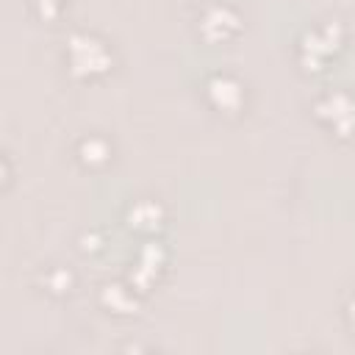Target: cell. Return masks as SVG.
Returning a JSON list of instances; mask_svg holds the SVG:
<instances>
[{"label":"cell","mask_w":355,"mask_h":355,"mask_svg":"<svg viewBox=\"0 0 355 355\" xmlns=\"http://www.w3.org/2000/svg\"><path fill=\"white\" fill-rule=\"evenodd\" d=\"M69 53H72V67H75V72H100V69H105V64H108L105 50H103L94 39H86V36H72Z\"/></svg>","instance_id":"6da1fadb"},{"label":"cell","mask_w":355,"mask_h":355,"mask_svg":"<svg viewBox=\"0 0 355 355\" xmlns=\"http://www.w3.org/2000/svg\"><path fill=\"white\" fill-rule=\"evenodd\" d=\"M211 97H214L216 105L233 111V108H239V103H241V89H239L233 80H227V78H214V80H211Z\"/></svg>","instance_id":"7a4b0ae2"},{"label":"cell","mask_w":355,"mask_h":355,"mask_svg":"<svg viewBox=\"0 0 355 355\" xmlns=\"http://www.w3.org/2000/svg\"><path fill=\"white\" fill-rule=\"evenodd\" d=\"M233 28H236V17H233L227 8H214V11L205 17V22H202L205 36H211V39H219V36H225V33L233 31Z\"/></svg>","instance_id":"3957f363"},{"label":"cell","mask_w":355,"mask_h":355,"mask_svg":"<svg viewBox=\"0 0 355 355\" xmlns=\"http://www.w3.org/2000/svg\"><path fill=\"white\" fill-rule=\"evenodd\" d=\"M55 3H58V0H39V8H42V14H47V17H50V14L55 11Z\"/></svg>","instance_id":"277c9868"}]
</instances>
